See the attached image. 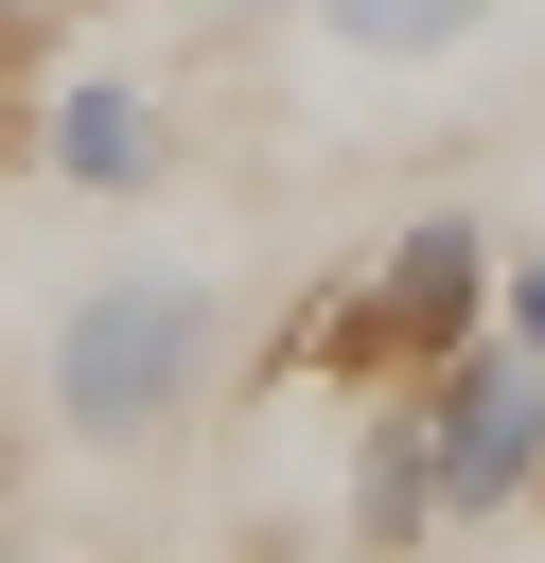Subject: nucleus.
<instances>
[{
  "instance_id": "f257e3e1",
  "label": "nucleus",
  "mask_w": 545,
  "mask_h": 563,
  "mask_svg": "<svg viewBox=\"0 0 545 563\" xmlns=\"http://www.w3.org/2000/svg\"><path fill=\"white\" fill-rule=\"evenodd\" d=\"M492 229L475 211H422V229H387L369 264H334L281 334H264V387H334V405H369V387H422L457 334H492Z\"/></svg>"
},
{
  "instance_id": "f03ea898",
  "label": "nucleus",
  "mask_w": 545,
  "mask_h": 563,
  "mask_svg": "<svg viewBox=\"0 0 545 563\" xmlns=\"http://www.w3.org/2000/svg\"><path fill=\"white\" fill-rule=\"evenodd\" d=\"M211 369H229V317L193 264H105L53 299V440H88V457L176 440L211 405Z\"/></svg>"
},
{
  "instance_id": "7ed1b4c3",
  "label": "nucleus",
  "mask_w": 545,
  "mask_h": 563,
  "mask_svg": "<svg viewBox=\"0 0 545 563\" xmlns=\"http://www.w3.org/2000/svg\"><path fill=\"white\" fill-rule=\"evenodd\" d=\"M422 475H440V528H510L527 493H545V352H510V334H457L422 387Z\"/></svg>"
},
{
  "instance_id": "20e7f679",
  "label": "nucleus",
  "mask_w": 545,
  "mask_h": 563,
  "mask_svg": "<svg viewBox=\"0 0 545 563\" xmlns=\"http://www.w3.org/2000/svg\"><path fill=\"white\" fill-rule=\"evenodd\" d=\"M176 158H193L176 88H141V70H53V106H35V176H53V194L141 211V194H176Z\"/></svg>"
},
{
  "instance_id": "39448f33",
  "label": "nucleus",
  "mask_w": 545,
  "mask_h": 563,
  "mask_svg": "<svg viewBox=\"0 0 545 563\" xmlns=\"http://www.w3.org/2000/svg\"><path fill=\"white\" fill-rule=\"evenodd\" d=\"M422 545H440L422 405H404V387H369V422H352V563H422Z\"/></svg>"
},
{
  "instance_id": "423d86ee",
  "label": "nucleus",
  "mask_w": 545,
  "mask_h": 563,
  "mask_svg": "<svg viewBox=\"0 0 545 563\" xmlns=\"http://www.w3.org/2000/svg\"><path fill=\"white\" fill-rule=\"evenodd\" d=\"M334 53H387V70H422V53H475L492 35V0H299Z\"/></svg>"
},
{
  "instance_id": "0eeeda50",
  "label": "nucleus",
  "mask_w": 545,
  "mask_h": 563,
  "mask_svg": "<svg viewBox=\"0 0 545 563\" xmlns=\"http://www.w3.org/2000/svg\"><path fill=\"white\" fill-rule=\"evenodd\" d=\"M70 18L88 0H0V158L35 176V106H53V70H70Z\"/></svg>"
},
{
  "instance_id": "6e6552de",
  "label": "nucleus",
  "mask_w": 545,
  "mask_h": 563,
  "mask_svg": "<svg viewBox=\"0 0 545 563\" xmlns=\"http://www.w3.org/2000/svg\"><path fill=\"white\" fill-rule=\"evenodd\" d=\"M492 334H510V352H545V246H510V264H492Z\"/></svg>"
},
{
  "instance_id": "1a4fd4ad",
  "label": "nucleus",
  "mask_w": 545,
  "mask_h": 563,
  "mask_svg": "<svg viewBox=\"0 0 545 563\" xmlns=\"http://www.w3.org/2000/svg\"><path fill=\"white\" fill-rule=\"evenodd\" d=\"M0 563H35V545H18V528H0Z\"/></svg>"
},
{
  "instance_id": "9d476101",
  "label": "nucleus",
  "mask_w": 545,
  "mask_h": 563,
  "mask_svg": "<svg viewBox=\"0 0 545 563\" xmlns=\"http://www.w3.org/2000/svg\"><path fill=\"white\" fill-rule=\"evenodd\" d=\"M527 528H545V493H527Z\"/></svg>"
}]
</instances>
